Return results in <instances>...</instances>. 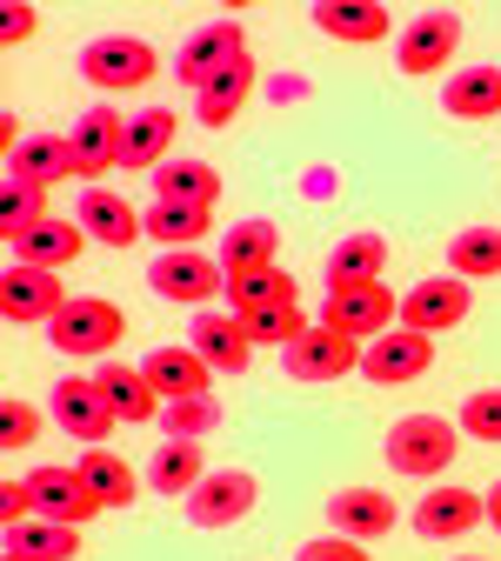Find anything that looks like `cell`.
<instances>
[{
    "mask_svg": "<svg viewBox=\"0 0 501 561\" xmlns=\"http://www.w3.org/2000/svg\"><path fill=\"white\" fill-rule=\"evenodd\" d=\"M481 522H488V495H475V488H428V495L408 508V528L421 541H462Z\"/></svg>",
    "mask_w": 501,
    "mask_h": 561,
    "instance_id": "2e32d148",
    "label": "cell"
},
{
    "mask_svg": "<svg viewBox=\"0 0 501 561\" xmlns=\"http://www.w3.org/2000/svg\"><path fill=\"white\" fill-rule=\"evenodd\" d=\"M94 388L107 394V408H114L121 421H161V394H155V381L140 375V368L101 362V368H94Z\"/></svg>",
    "mask_w": 501,
    "mask_h": 561,
    "instance_id": "83f0119b",
    "label": "cell"
},
{
    "mask_svg": "<svg viewBox=\"0 0 501 561\" xmlns=\"http://www.w3.org/2000/svg\"><path fill=\"white\" fill-rule=\"evenodd\" d=\"M488 528H494V535H501V481H494V488H488Z\"/></svg>",
    "mask_w": 501,
    "mask_h": 561,
    "instance_id": "ee69618b",
    "label": "cell"
},
{
    "mask_svg": "<svg viewBox=\"0 0 501 561\" xmlns=\"http://www.w3.org/2000/svg\"><path fill=\"white\" fill-rule=\"evenodd\" d=\"M161 428L168 442H201L221 428V408H214V394H187V401H161Z\"/></svg>",
    "mask_w": 501,
    "mask_h": 561,
    "instance_id": "8d00e7d4",
    "label": "cell"
},
{
    "mask_svg": "<svg viewBox=\"0 0 501 561\" xmlns=\"http://www.w3.org/2000/svg\"><path fill=\"white\" fill-rule=\"evenodd\" d=\"M455 455H462V428H455L448 414H401L395 428L382 435V461H388L395 474L435 481V474L455 468Z\"/></svg>",
    "mask_w": 501,
    "mask_h": 561,
    "instance_id": "6da1fadb",
    "label": "cell"
},
{
    "mask_svg": "<svg viewBox=\"0 0 501 561\" xmlns=\"http://www.w3.org/2000/svg\"><path fill=\"white\" fill-rule=\"evenodd\" d=\"M321 515H328V535H348V541H388L401 528V508L382 488H334Z\"/></svg>",
    "mask_w": 501,
    "mask_h": 561,
    "instance_id": "e0dca14e",
    "label": "cell"
},
{
    "mask_svg": "<svg viewBox=\"0 0 501 561\" xmlns=\"http://www.w3.org/2000/svg\"><path fill=\"white\" fill-rule=\"evenodd\" d=\"M174 134H181V114L174 107H140L127 114V140H121V174H161L174 161Z\"/></svg>",
    "mask_w": 501,
    "mask_h": 561,
    "instance_id": "d6986e66",
    "label": "cell"
},
{
    "mask_svg": "<svg viewBox=\"0 0 501 561\" xmlns=\"http://www.w3.org/2000/svg\"><path fill=\"white\" fill-rule=\"evenodd\" d=\"M148 288H155L161 301L194 308V301L228 295V267L214 261V254H201V248H174V254H155V261H148Z\"/></svg>",
    "mask_w": 501,
    "mask_h": 561,
    "instance_id": "ba28073f",
    "label": "cell"
},
{
    "mask_svg": "<svg viewBox=\"0 0 501 561\" xmlns=\"http://www.w3.org/2000/svg\"><path fill=\"white\" fill-rule=\"evenodd\" d=\"M254 81H261V67H254V54H241L235 67H221V75H214L201 94H194V121L201 127H235V114L248 107V94H254Z\"/></svg>",
    "mask_w": 501,
    "mask_h": 561,
    "instance_id": "603a6c76",
    "label": "cell"
},
{
    "mask_svg": "<svg viewBox=\"0 0 501 561\" xmlns=\"http://www.w3.org/2000/svg\"><path fill=\"white\" fill-rule=\"evenodd\" d=\"M455 428H462L468 442L501 448V388H475V394L462 401V414H455Z\"/></svg>",
    "mask_w": 501,
    "mask_h": 561,
    "instance_id": "74e56055",
    "label": "cell"
},
{
    "mask_svg": "<svg viewBox=\"0 0 501 561\" xmlns=\"http://www.w3.org/2000/svg\"><path fill=\"white\" fill-rule=\"evenodd\" d=\"M435 368V334H414V328H388L382 341L362 347V375L375 388H401V381H421Z\"/></svg>",
    "mask_w": 501,
    "mask_h": 561,
    "instance_id": "9a60e30c",
    "label": "cell"
},
{
    "mask_svg": "<svg viewBox=\"0 0 501 561\" xmlns=\"http://www.w3.org/2000/svg\"><path fill=\"white\" fill-rule=\"evenodd\" d=\"M34 27H41V14L27 8V0H8V8H0V41H8V47L34 41Z\"/></svg>",
    "mask_w": 501,
    "mask_h": 561,
    "instance_id": "7bdbcfd3",
    "label": "cell"
},
{
    "mask_svg": "<svg viewBox=\"0 0 501 561\" xmlns=\"http://www.w3.org/2000/svg\"><path fill=\"white\" fill-rule=\"evenodd\" d=\"M27 488H34V502H41V515L47 522H67V528H88L94 515H107L101 508V495L81 481V468L75 461H41V468H27Z\"/></svg>",
    "mask_w": 501,
    "mask_h": 561,
    "instance_id": "4fadbf2b",
    "label": "cell"
},
{
    "mask_svg": "<svg viewBox=\"0 0 501 561\" xmlns=\"http://www.w3.org/2000/svg\"><path fill=\"white\" fill-rule=\"evenodd\" d=\"M41 442V408L34 401H0V448H8V455H21V448H34Z\"/></svg>",
    "mask_w": 501,
    "mask_h": 561,
    "instance_id": "ab89813d",
    "label": "cell"
},
{
    "mask_svg": "<svg viewBox=\"0 0 501 561\" xmlns=\"http://www.w3.org/2000/svg\"><path fill=\"white\" fill-rule=\"evenodd\" d=\"M207 474H214V468H207L201 442H161L155 461H148V488H155V495H181V502L194 495Z\"/></svg>",
    "mask_w": 501,
    "mask_h": 561,
    "instance_id": "f1b7e54d",
    "label": "cell"
},
{
    "mask_svg": "<svg viewBox=\"0 0 501 561\" xmlns=\"http://www.w3.org/2000/svg\"><path fill=\"white\" fill-rule=\"evenodd\" d=\"M88 248H94V241H88V228H81V221H60V215H47L41 228H27V234H14V241H8L14 267H47V274L75 267Z\"/></svg>",
    "mask_w": 501,
    "mask_h": 561,
    "instance_id": "ffe728a7",
    "label": "cell"
},
{
    "mask_svg": "<svg viewBox=\"0 0 501 561\" xmlns=\"http://www.w3.org/2000/svg\"><path fill=\"white\" fill-rule=\"evenodd\" d=\"M67 301H75V295H67L60 274H47V267H14V261H8V274H0V314H8L14 328L54 321Z\"/></svg>",
    "mask_w": 501,
    "mask_h": 561,
    "instance_id": "ac0fdd59",
    "label": "cell"
},
{
    "mask_svg": "<svg viewBox=\"0 0 501 561\" xmlns=\"http://www.w3.org/2000/svg\"><path fill=\"white\" fill-rule=\"evenodd\" d=\"M0 561H27V554H0Z\"/></svg>",
    "mask_w": 501,
    "mask_h": 561,
    "instance_id": "f6af8a7d",
    "label": "cell"
},
{
    "mask_svg": "<svg viewBox=\"0 0 501 561\" xmlns=\"http://www.w3.org/2000/svg\"><path fill=\"white\" fill-rule=\"evenodd\" d=\"M254 502H261V481L248 474V468H221V474H207L194 495H187V522L194 528H241L248 515H254Z\"/></svg>",
    "mask_w": 501,
    "mask_h": 561,
    "instance_id": "7c38bea8",
    "label": "cell"
},
{
    "mask_svg": "<svg viewBox=\"0 0 501 561\" xmlns=\"http://www.w3.org/2000/svg\"><path fill=\"white\" fill-rule=\"evenodd\" d=\"M442 107L455 121H494L501 114V67L481 60V67H455V75L442 81Z\"/></svg>",
    "mask_w": 501,
    "mask_h": 561,
    "instance_id": "484cf974",
    "label": "cell"
},
{
    "mask_svg": "<svg viewBox=\"0 0 501 561\" xmlns=\"http://www.w3.org/2000/svg\"><path fill=\"white\" fill-rule=\"evenodd\" d=\"M0 522H8V528H21V522H41V502H34L27 474H21V481H0Z\"/></svg>",
    "mask_w": 501,
    "mask_h": 561,
    "instance_id": "b9f144b4",
    "label": "cell"
},
{
    "mask_svg": "<svg viewBox=\"0 0 501 561\" xmlns=\"http://www.w3.org/2000/svg\"><path fill=\"white\" fill-rule=\"evenodd\" d=\"M274 248H281V228H274V221H235V228L221 234V267H228V274L281 267V261H274Z\"/></svg>",
    "mask_w": 501,
    "mask_h": 561,
    "instance_id": "1f68e13d",
    "label": "cell"
},
{
    "mask_svg": "<svg viewBox=\"0 0 501 561\" xmlns=\"http://www.w3.org/2000/svg\"><path fill=\"white\" fill-rule=\"evenodd\" d=\"M281 375L301 381V388H321V381H341V375H362V341H348L334 328H308L295 347H281Z\"/></svg>",
    "mask_w": 501,
    "mask_h": 561,
    "instance_id": "52a82bcc",
    "label": "cell"
},
{
    "mask_svg": "<svg viewBox=\"0 0 501 561\" xmlns=\"http://www.w3.org/2000/svg\"><path fill=\"white\" fill-rule=\"evenodd\" d=\"M140 375L155 381V394H161V401H187V394H207V381H214V368L194 355V347H155V355L140 362Z\"/></svg>",
    "mask_w": 501,
    "mask_h": 561,
    "instance_id": "4316f807",
    "label": "cell"
},
{
    "mask_svg": "<svg viewBox=\"0 0 501 561\" xmlns=\"http://www.w3.org/2000/svg\"><path fill=\"white\" fill-rule=\"evenodd\" d=\"M382 267H388L382 234H348L328 248V280H382Z\"/></svg>",
    "mask_w": 501,
    "mask_h": 561,
    "instance_id": "d590c367",
    "label": "cell"
},
{
    "mask_svg": "<svg viewBox=\"0 0 501 561\" xmlns=\"http://www.w3.org/2000/svg\"><path fill=\"white\" fill-rule=\"evenodd\" d=\"M47 414L60 421V435H75L81 448H101L107 435H114V408H107V394L94 388V375H60L54 381V394H47Z\"/></svg>",
    "mask_w": 501,
    "mask_h": 561,
    "instance_id": "9c48e42d",
    "label": "cell"
},
{
    "mask_svg": "<svg viewBox=\"0 0 501 561\" xmlns=\"http://www.w3.org/2000/svg\"><path fill=\"white\" fill-rule=\"evenodd\" d=\"M455 561H481V554H455Z\"/></svg>",
    "mask_w": 501,
    "mask_h": 561,
    "instance_id": "bcb514c9",
    "label": "cell"
},
{
    "mask_svg": "<svg viewBox=\"0 0 501 561\" xmlns=\"http://www.w3.org/2000/svg\"><path fill=\"white\" fill-rule=\"evenodd\" d=\"M241 54H248L241 21H207V27H194V34L181 41V54H174L168 67H174V81H181V88H194V94H201V88L221 75V67H235Z\"/></svg>",
    "mask_w": 501,
    "mask_h": 561,
    "instance_id": "8fae6325",
    "label": "cell"
},
{
    "mask_svg": "<svg viewBox=\"0 0 501 561\" xmlns=\"http://www.w3.org/2000/svg\"><path fill=\"white\" fill-rule=\"evenodd\" d=\"M455 54H462V14H455V8H428V14H414V21L395 34V67H401L408 81L448 75Z\"/></svg>",
    "mask_w": 501,
    "mask_h": 561,
    "instance_id": "5b68a950",
    "label": "cell"
},
{
    "mask_svg": "<svg viewBox=\"0 0 501 561\" xmlns=\"http://www.w3.org/2000/svg\"><path fill=\"white\" fill-rule=\"evenodd\" d=\"M295 561H375L368 541H348V535H315L295 548Z\"/></svg>",
    "mask_w": 501,
    "mask_h": 561,
    "instance_id": "60d3db41",
    "label": "cell"
},
{
    "mask_svg": "<svg viewBox=\"0 0 501 561\" xmlns=\"http://www.w3.org/2000/svg\"><path fill=\"white\" fill-rule=\"evenodd\" d=\"M75 181V168H67V134H27L21 148L8 154V187H60Z\"/></svg>",
    "mask_w": 501,
    "mask_h": 561,
    "instance_id": "cb8c5ba5",
    "label": "cell"
},
{
    "mask_svg": "<svg viewBox=\"0 0 501 561\" xmlns=\"http://www.w3.org/2000/svg\"><path fill=\"white\" fill-rule=\"evenodd\" d=\"M47 334H54V355H114L127 334V314L101 295H75L47 321Z\"/></svg>",
    "mask_w": 501,
    "mask_h": 561,
    "instance_id": "8992f818",
    "label": "cell"
},
{
    "mask_svg": "<svg viewBox=\"0 0 501 561\" xmlns=\"http://www.w3.org/2000/svg\"><path fill=\"white\" fill-rule=\"evenodd\" d=\"M75 221L88 228L94 248H134L140 234H148V228H140V215L127 207V194H107V187H81L75 194Z\"/></svg>",
    "mask_w": 501,
    "mask_h": 561,
    "instance_id": "44dd1931",
    "label": "cell"
},
{
    "mask_svg": "<svg viewBox=\"0 0 501 561\" xmlns=\"http://www.w3.org/2000/svg\"><path fill=\"white\" fill-rule=\"evenodd\" d=\"M274 301H301V280L288 267H261V274H228V314H254Z\"/></svg>",
    "mask_w": 501,
    "mask_h": 561,
    "instance_id": "836d02e7",
    "label": "cell"
},
{
    "mask_svg": "<svg viewBox=\"0 0 501 561\" xmlns=\"http://www.w3.org/2000/svg\"><path fill=\"white\" fill-rule=\"evenodd\" d=\"M140 228H148V241H155L161 254L201 248V241L214 234V207H201V201H155L148 215H140Z\"/></svg>",
    "mask_w": 501,
    "mask_h": 561,
    "instance_id": "d4e9b609",
    "label": "cell"
},
{
    "mask_svg": "<svg viewBox=\"0 0 501 561\" xmlns=\"http://www.w3.org/2000/svg\"><path fill=\"white\" fill-rule=\"evenodd\" d=\"M121 140H127V114L114 101H94L75 127H67V168L81 187H101L121 168Z\"/></svg>",
    "mask_w": 501,
    "mask_h": 561,
    "instance_id": "277c9868",
    "label": "cell"
},
{
    "mask_svg": "<svg viewBox=\"0 0 501 561\" xmlns=\"http://www.w3.org/2000/svg\"><path fill=\"white\" fill-rule=\"evenodd\" d=\"M155 201H201V207H214L221 201V174H214V161H201V154H174L155 174Z\"/></svg>",
    "mask_w": 501,
    "mask_h": 561,
    "instance_id": "d6a6232c",
    "label": "cell"
},
{
    "mask_svg": "<svg viewBox=\"0 0 501 561\" xmlns=\"http://www.w3.org/2000/svg\"><path fill=\"white\" fill-rule=\"evenodd\" d=\"M448 274L455 280H494L501 274V228H462L448 241Z\"/></svg>",
    "mask_w": 501,
    "mask_h": 561,
    "instance_id": "e575fe53",
    "label": "cell"
},
{
    "mask_svg": "<svg viewBox=\"0 0 501 561\" xmlns=\"http://www.w3.org/2000/svg\"><path fill=\"white\" fill-rule=\"evenodd\" d=\"M47 221V194L41 187H8V194H0V234H27V228H41Z\"/></svg>",
    "mask_w": 501,
    "mask_h": 561,
    "instance_id": "f35d334b",
    "label": "cell"
},
{
    "mask_svg": "<svg viewBox=\"0 0 501 561\" xmlns=\"http://www.w3.org/2000/svg\"><path fill=\"white\" fill-rule=\"evenodd\" d=\"M315 27L328 41H348V47H362V41H395V14L382 8V0H321L315 8Z\"/></svg>",
    "mask_w": 501,
    "mask_h": 561,
    "instance_id": "7402d4cb",
    "label": "cell"
},
{
    "mask_svg": "<svg viewBox=\"0 0 501 561\" xmlns=\"http://www.w3.org/2000/svg\"><path fill=\"white\" fill-rule=\"evenodd\" d=\"M0 554H27V561H75L81 554V528H67V522H21L8 528V541H0Z\"/></svg>",
    "mask_w": 501,
    "mask_h": 561,
    "instance_id": "4dcf8cb0",
    "label": "cell"
},
{
    "mask_svg": "<svg viewBox=\"0 0 501 561\" xmlns=\"http://www.w3.org/2000/svg\"><path fill=\"white\" fill-rule=\"evenodd\" d=\"M75 468H81V481H88L94 495H101V508H107V515L134 508V502H140V488H148V481H140V474H134L121 455H107V448H88Z\"/></svg>",
    "mask_w": 501,
    "mask_h": 561,
    "instance_id": "f546056e",
    "label": "cell"
},
{
    "mask_svg": "<svg viewBox=\"0 0 501 561\" xmlns=\"http://www.w3.org/2000/svg\"><path fill=\"white\" fill-rule=\"evenodd\" d=\"M155 75H161V54H155V41H140V34H94L81 47V81L101 88V94L148 88Z\"/></svg>",
    "mask_w": 501,
    "mask_h": 561,
    "instance_id": "3957f363",
    "label": "cell"
},
{
    "mask_svg": "<svg viewBox=\"0 0 501 561\" xmlns=\"http://www.w3.org/2000/svg\"><path fill=\"white\" fill-rule=\"evenodd\" d=\"M187 347L214 368V375H248L254 368V334H248V321L241 314H221V308H194V321H187Z\"/></svg>",
    "mask_w": 501,
    "mask_h": 561,
    "instance_id": "30bf717a",
    "label": "cell"
},
{
    "mask_svg": "<svg viewBox=\"0 0 501 561\" xmlns=\"http://www.w3.org/2000/svg\"><path fill=\"white\" fill-rule=\"evenodd\" d=\"M468 308H475L468 280H455V274H428V280H414V288L401 295V328H414V334H448V328L468 321Z\"/></svg>",
    "mask_w": 501,
    "mask_h": 561,
    "instance_id": "5bb4252c",
    "label": "cell"
},
{
    "mask_svg": "<svg viewBox=\"0 0 501 561\" xmlns=\"http://www.w3.org/2000/svg\"><path fill=\"white\" fill-rule=\"evenodd\" d=\"M321 328L348 334V341H382L388 328H401V295L388 280H328V301H321Z\"/></svg>",
    "mask_w": 501,
    "mask_h": 561,
    "instance_id": "7a4b0ae2",
    "label": "cell"
}]
</instances>
